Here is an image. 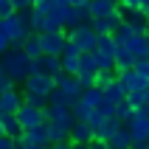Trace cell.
<instances>
[{
	"instance_id": "20",
	"label": "cell",
	"mask_w": 149,
	"mask_h": 149,
	"mask_svg": "<svg viewBox=\"0 0 149 149\" xmlns=\"http://www.w3.org/2000/svg\"><path fill=\"white\" fill-rule=\"evenodd\" d=\"M96 73H99V62H96V54H82V62H79V79H84V76L96 79Z\"/></svg>"
},
{
	"instance_id": "48",
	"label": "cell",
	"mask_w": 149,
	"mask_h": 149,
	"mask_svg": "<svg viewBox=\"0 0 149 149\" xmlns=\"http://www.w3.org/2000/svg\"><path fill=\"white\" fill-rule=\"evenodd\" d=\"M138 149H149V146H138Z\"/></svg>"
},
{
	"instance_id": "25",
	"label": "cell",
	"mask_w": 149,
	"mask_h": 149,
	"mask_svg": "<svg viewBox=\"0 0 149 149\" xmlns=\"http://www.w3.org/2000/svg\"><path fill=\"white\" fill-rule=\"evenodd\" d=\"M70 113H73V118H76V121H84V124H87V118L93 116V107H90V104H87L84 99H79L73 107H70Z\"/></svg>"
},
{
	"instance_id": "37",
	"label": "cell",
	"mask_w": 149,
	"mask_h": 149,
	"mask_svg": "<svg viewBox=\"0 0 149 149\" xmlns=\"http://www.w3.org/2000/svg\"><path fill=\"white\" fill-rule=\"evenodd\" d=\"M0 149H17V141L8 138V135H3V138H0Z\"/></svg>"
},
{
	"instance_id": "32",
	"label": "cell",
	"mask_w": 149,
	"mask_h": 149,
	"mask_svg": "<svg viewBox=\"0 0 149 149\" xmlns=\"http://www.w3.org/2000/svg\"><path fill=\"white\" fill-rule=\"evenodd\" d=\"M14 6H11V0H0V20H8V17H14Z\"/></svg>"
},
{
	"instance_id": "50",
	"label": "cell",
	"mask_w": 149,
	"mask_h": 149,
	"mask_svg": "<svg viewBox=\"0 0 149 149\" xmlns=\"http://www.w3.org/2000/svg\"><path fill=\"white\" fill-rule=\"evenodd\" d=\"M146 59H149V54H146Z\"/></svg>"
},
{
	"instance_id": "1",
	"label": "cell",
	"mask_w": 149,
	"mask_h": 149,
	"mask_svg": "<svg viewBox=\"0 0 149 149\" xmlns=\"http://www.w3.org/2000/svg\"><path fill=\"white\" fill-rule=\"evenodd\" d=\"M0 62H3V68H6V73L14 79V84H25V79L34 73V59L25 56L23 48L6 51V54L0 56Z\"/></svg>"
},
{
	"instance_id": "15",
	"label": "cell",
	"mask_w": 149,
	"mask_h": 149,
	"mask_svg": "<svg viewBox=\"0 0 149 149\" xmlns=\"http://www.w3.org/2000/svg\"><path fill=\"white\" fill-rule=\"evenodd\" d=\"M118 82L124 84L127 96H130V93H146V87H149V82H146V79H141L135 70H124V73H118Z\"/></svg>"
},
{
	"instance_id": "42",
	"label": "cell",
	"mask_w": 149,
	"mask_h": 149,
	"mask_svg": "<svg viewBox=\"0 0 149 149\" xmlns=\"http://www.w3.org/2000/svg\"><path fill=\"white\" fill-rule=\"evenodd\" d=\"M93 0H70V6H90Z\"/></svg>"
},
{
	"instance_id": "11",
	"label": "cell",
	"mask_w": 149,
	"mask_h": 149,
	"mask_svg": "<svg viewBox=\"0 0 149 149\" xmlns=\"http://www.w3.org/2000/svg\"><path fill=\"white\" fill-rule=\"evenodd\" d=\"M93 141H96V132H93L84 121H76L73 130H70V143H73L76 149H84V146H90Z\"/></svg>"
},
{
	"instance_id": "44",
	"label": "cell",
	"mask_w": 149,
	"mask_h": 149,
	"mask_svg": "<svg viewBox=\"0 0 149 149\" xmlns=\"http://www.w3.org/2000/svg\"><path fill=\"white\" fill-rule=\"evenodd\" d=\"M138 113H143V116H149V104H143V107L138 110Z\"/></svg>"
},
{
	"instance_id": "30",
	"label": "cell",
	"mask_w": 149,
	"mask_h": 149,
	"mask_svg": "<svg viewBox=\"0 0 149 149\" xmlns=\"http://www.w3.org/2000/svg\"><path fill=\"white\" fill-rule=\"evenodd\" d=\"M56 8V0H34V11H42V14H48Z\"/></svg>"
},
{
	"instance_id": "26",
	"label": "cell",
	"mask_w": 149,
	"mask_h": 149,
	"mask_svg": "<svg viewBox=\"0 0 149 149\" xmlns=\"http://www.w3.org/2000/svg\"><path fill=\"white\" fill-rule=\"evenodd\" d=\"M84 101H87V104H90L93 110H99L101 104H104V90H99V87H87V90H84V96H82Z\"/></svg>"
},
{
	"instance_id": "16",
	"label": "cell",
	"mask_w": 149,
	"mask_h": 149,
	"mask_svg": "<svg viewBox=\"0 0 149 149\" xmlns=\"http://www.w3.org/2000/svg\"><path fill=\"white\" fill-rule=\"evenodd\" d=\"M116 11H118V3H116V0H93V3H90V14H93V20L110 17V14H116Z\"/></svg>"
},
{
	"instance_id": "2",
	"label": "cell",
	"mask_w": 149,
	"mask_h": 149,
	"mask_svg": "<svg viewBox=\"0 0 149 149\" xmlns=\"http://www.w3.org/2000/svg\"><path fill=\"white\" fill-rule=\"evenodd\" d=\"M68 42H73L82 54H93L99 48V34L93 31V25L87 23V25H79L73 31H68Z\"/></svg>"
},
{
	"instance_id": "34",
	"label": "cell",
	"mask_w": 149,
	"mask_h": 149,
	"mask_svg": "<svg viewBox=\"0 0 149 149\" xmlns=\"http://www.w3.org/2000/svg\"><path fill=\"white\" fill-rule=\"evenodd\" d=\"M101 124H104V116H101L99 110H93V116L87 118V127H90L93 132H96V130H101Z\"/></svg>"
},
{
	"instance_id": "43",
	"label": "cell",
	"mask_w": 149,
	"mask_h": 149,
	"mask_svg": "<svg viewBox=\"0 0 149 149\" xmlns=\"http://www.w3.org/2000/svg\"><path fill=\"white\" fill-rule=\"evenodd\" d=\"M141 11H143V14L149 17V0H143V6H141Z\"/></svg>"
},
{
	"instance_id": "6",
	"label": "cell",
	"mask_w": 149,
	"mask_h": 149,
	"mask_svg": "<svg viewBox=\"0 0 149 149\" xmlns=\"http://www.w3.org/2000/svg\"><path fill=\"white\" fill-rule=\"evenodd\" d=\"M23 90H28V93H42V96H51V93L56 90V79H54V76H45V73H31L28 79H25Z\"/></svg>"
},
{
	"instance_id": "7",
	"label": "cell",
	"mask_w": 149,
	"mask_h": 149,
	"mask_svg": "<svg viewBox=\"0 0 149 149\" xmlns=\"http://www.w3.org/2000/svg\"><path fill=\"white\" fill-rule=\"evenodd\" d=\"M17 121L23 127V132L25 130H34V127H42L45 124V110H37V107H31V104L23 101V107L17 110Z\"/></svg>"
},
{
	"instance_id": "47",
	"label": "cell",
	"mask_w": 149,
	"mask_h": 149,
	"mask_svg": "<svg viewBox=\"0 0 149 149\" xmlns=\"http://www.w3.org/2000/svg\"><path fill=\"white\" fill-rule=\"evenodd\" d=\"M3 135H6V132H3V124H0V138H3Z\"/></svg>"
},
{
	"instance_id": "9",
	"label": "cell",
	"mask_w": 149,
	"mask_h": 149,
	"mask_svg": "<svg viewBox=\"0 0 149 149\" xmlns=\"http://www.w3.org/2000/svg\"><path fill=\"white\" fill-rule=\"evenodd\" d=\"M121 14H124V23L132 28L135 34H149V17L143 14L141 8H121Z\"/></svg>"
},
{
	"instance_id": "40",
	"label": "cell",
	"mask_w": 149,
	"mask_h": 149,
	"mask_svg": "<svg viewBox=\"0 0 149 149\" xmlns=\"http://www.w3.org/2000/svg\"><path fill=\"white\" fill-rule=\"evenodd\" d=\"M84 149H113V146H110L107 141H93L90 146H84Z\"/></svg>"
},
{
	"instance_id": "14",
	"label": "cell",
	"mask_w": 149,
	"mask_h": 149,
	"mask_svg": "<svg viewBox=\"0 0 149 149\" xmlns=\"http://www.w3.org/2000/svg\"><path fill=\"white\" fill-rule=\"evenodd\" d=\"M34 73H45V76L65 73V70H62V59L59 56H45V54H42L40 59H34Z\"/></svg>"
},
{
	"instance_id": "8",
	"label": "cell",
	"mask_w": 149,
	"mask_h": 149,
	"mask_svg": "<svg viewBox=\"0 0 149 149\" xmlns=\"http://www.w3.org/2000/svg\"><path fill=\"white\" fill-rule=\"evenodd\" d=\"M40 40H42V54H45V56H62V54H65V45H68V34L65 31L40 34Z\"/></svg>"
},
{
	"instance_id": "51",
	"label": "cell",
	"mask_w": 149,
	"mask_h": 149,
	"mask_svg": "<svg viewBox=\"0 0 149 149\" xmlns=\"http://www.w3.org/2000/svg\"><path fill=\"white\" fill-rule=\"evenodd\" d=\"M146 146H149V143H146Z\"/></svg>"
},
{
	"instance_id": "29",
	"label": "cell",
	"mask_w": 149,
	"mask_h": 149,
	"mask_svg": "<svg viewBox=\"0 0 149 149\" xmlns=\"http://www.w3.org/2000/svg\"><path fill=\"white\" fill-rule=\"evenodd\" d=\"M48 104H51V107H70V101H68V96L62 90H54V93H51V96H48Z\"/></svg>"
},
{
	"instance_id": "33",
	"label": "cell",
	"mask_w": 149,
	"mask_h": 149,
	"mask_svg": "<svg viewBox=\"0 0 149 149\" xmlns=\"http://www.w3.org/2000/svg\"><path fill=\"white\" fill-rule=\"evenodd\" d=\"M17 17H20V23L31 31V25H34V8H25V11H17Z\"/></svg>"
},
{
	"instance_id": "3",
	"label": "cell",
	"mask_w": 149,
	"mask_h": 149,
	"mask_svg": "<svg viewBox=\"0 0 149 149\" xmlns=\"http://www.w3.org/2000/svg\"><path fill=\"white\" fill-rule=\"evenodd\" d=\"M116 51H118V42L116 37H99V48L93 51L96 54V62H99V70H116Z\"/></svg>"
},
{
	"instance_id": "49",
	"label": "cell",
	"mask_w": 149,
	"mask_h": 149,
	"mask_svg": "<svg viewBox=\"0 0 149 149\" xmlns=\"http://www.w3.org/2000/svg\"><path fill=\"white\" fill-rule=\"evenodd\" d=\"M116 3H118V6H121V0H116Z\"/></svg>"
},
{
	"instance_id": "4",
	"label": "cell",
	"mask_w": 149,
	"mask_h": 149,
	"mask_svg": "<svg viewBox=\"0 0 149 149\" xmlns=\"http://www.w3.org/2000/svg\"><path fill=\"white\" fill-rule=\"evenodd\" d=\"M0 31L8 37V42H11V48H23L25 45V40L31 37L34 31H28L23 23H20V17H8V20H0Z\"/></svg>"
},
{
	"instance_id": "38",
	"label": "cell",
	"mask_w": 149,
	"mask_h": 149,
	"mask_svg": "<svg viewBox=\"0 0 149 149\" xmlns=\"http://www.w3.org/2000/svg\"><path fill=\"white\" fill-rule=\"evenodd\" d=\"M6 51H11V42H8V37H6V34L0 31V56H3Z\"/></svg>"
},
{
	"instance_id": "18",
	"label": "cell",
	"mask_w": 149,
	"mask_h": 149,
	"mask_svg": "<svg viewBox=\"0 0 149 149\" xmlns=\"http://www.w3.org/2000/svg\"><path fill=\"white\" fill-rule=\"evenodd\" d=\"M110 146L113 149H135V143H132V132L127 130V127H118V132L110 138Z\"/></svg>"
},
{
	"instance_id": "17",
	"label": "cell",
	"mask_w": 149,
	"mask_h": 149,
	"mask_svg": "<svg viewBox=\"0 0 149 149\" xmlns=\"http://www.w3.org/2000/svg\"><path fill=\"white\" fill-rule=\"evenodd\" d=\"M48 124V138H51V146L54 143H62V141H70V130L73 127H65L59 121H45Z\"/></svg>"
},
{
	"instance_id": "27",
	"label": "cell",
	"mask_w": 149,
	"mask_h": 149,
	"mask_svg": "<svg viewBox=\"0 0 149 149\" xmlns=\"http://www.w3.org/2000/svg\"><path fill=\"white\" fill-rule=\"evenodd\" d=\"M23 101H25V104H31V107H37V110H45V107H48V96H42V93L23 90Z\"/></svg>"
},
{
	"instance_id": "12",
	"label": "cell",
	"mask_w": 149,
	"mask_h": 149,
	"mask_svg": "<svg viewBox=\"0 0 149 149\" xmlns=\"http://www.w3.org/2000/svg\"><path fill=\"white\" fill-rule=\"evenodd\" d=\"M23 107V90H8L0 96V118L3 116H17V110Z\"/></svg>"
},
{
	"instance_id": "5",
	"label": "cell",
	"mask_w": 149,
	"mask_h": 149,
	"mask_svg": "<svg viewBox=\"0 0 149 149\" xmlns=\"http://www.w3.org/2000/svg\"><path fill=\"white\" fill-rule=\"evenodd\" d=\"M56 79V90H62L68 96V101H70V107H73L76 101L84 96V87H82V82H79V76H68V73H59V76H54Z\"/></svg>"
},
{
	"instance_id": "23",
	"label": "cell",
	"mask_w": 149,
	"mask_h": 149,
	"mask_svg": "<svg viewBox=\"0 0 149 149\" xmlns=\"http://www.w3.org/2000/svg\"><path fill=\"white\" fill-rule=\"evenodd\" d=\"M23 51H25V56H28V59H40L42 56V40H40V34H31V37L25 40Z\"/></svg>"
},
{
	"instance_id": "19",
	"label": "cell",
	"mask_w": 149,
	"mask_h": 149,
	"mask_svg": "<svg viewBox=\"0 0 149 149\" xmlns=\"http://www.w3.org/2000/svg\"><path fill=\"white\" fill-rule=\"evenodd\" d=\"M118 127H121L118 116H110V118H104L101 130H96V141H110V138H113V135L118 132Z\"/></svg>"
},
{
	"instance_id": "39",
	"label": "cell",
	"mask_w": 149,
	"mask_h": 149,
	"mask_svg": "<svg viewBox=\"0 0 149 149\" xmlns=\"http://www.w3.org/2000/svg\"><path fill=\"white\" fill-rule=\"evenodd\" d=\"M143 0H121V8H141Z\"/></svg>"
},
{
	"instance_id": "10",
	"label": "cell",
	"mask_w": 149,
	"mask_h": 149,
	"mask_svg": "<svg viewBox=\"0 0 149 149\" xmlns=\"http://www.w3.org/2000/svg\"><path fill=\"white\" fill-rule=\"evenodd\" d=\"M130 132H132L135 149H138V146H146V143H149V116L138 113V116H135V121H132V127H130Z\"/></svg>"
},
{
	"instance_id": "22",
	"label": "cell",
	"mask_w": 149,
	"mask_h": 149,
	"mask_svg": "<svg viewBox=\"0 0 149 149\" xmlns=\"http://www.w3.org/2000/svg\"><path fill=\"white\" fill-rule=\"evenodd\" d=\"M0 124H3V132H6L8 138H14V141L23 138V127H20L17 116H3V118H0Z\"/></svg>"
},
{
	"instance_id": "24",
	"label": "cell",
	"mask_w": 149,
	"mask_h": 149,
	"mask_svg": "<svg viewBox=\"0 0 149 149\" xmlns=\"http://www.w3.org/2000/svg\"><path fill=\"white\" fill-rule=\"evenodd\" d=\"M116 116H118V121H121V127H127V130H130V127H132V121H135V116H138V110L130 107V104L124 101V104H118Z\"/></svg>"
},
{
	"instance_id": "21",
	"label": "cell",
	"mask_w": 149,
	"mask_h": 149,
	"mask_svg": "<svg viewBox=\"0 0 149 149\" xmlns=\"http://www.w3.org/2000/svg\"><path fill=\"white\" fill-rule=\"evenodd\" d=\"M104 99H107L110 104H116V107H118V104H124V101H127V90H124V84L116 79V82H113L107 90H104Z\"/></svg>"
},
{
	"instance_id": "35",
	"label": "cell",
	"mask_w": 149,
	"mask_h": 149,
	"mask_svg": "<svg viewBox=\"0 0 149 149\" xmlns=\"http://www.w3.org/2000/svg\"><path fill=\"white\" fill-rule=\"evenodd\" d=\"M14 87H17V84H14V79H11L8 73L0 76V96H3V93H8V90H14Z\"/></svg>"
},
{
	"instance_id": "46",
	"label": "cell",
	"mask_w": 149,
	"mask_h": 149,
	"mask_svg": "<svg viewBox=\"0 0 149 149\" xmlns=\"http://www.w3.org/2000/svg\"><path fill=\"white\" fill-rule=\"evenodd\" d=\"M3 73H6V68H3V62H0V76H3Z\"/></svg>"
},
{
	"instance_id": "41",
	"label": "cell",
	"mask_w": 149,
	"mask_h": 149,
	"mask_svg": "<svg viewBox=\"0 0 149 149\" xmlns=\"http://www.w3.org/2000/svg\"><path fill=\"white\" fill-rule=\"evenodd\" d=\"M48 149H76L70 141H62V143H54V146H48Z\"/></svg>"
},
{
	"instance_id": "36",
	"label": "cell",
	"mask_w": 149,
	"mask_h": 149,
	"mask_svg": "<svg viewBox=\"0 0 149 149\" xmlns=\"http://www.w3.org/2000/svg\"><path fill=\"white\" fill-rule=\"evenodd\" d=\"M14 11H25V8H34V0H11Z\"/></svg>"
},
{
	"instance_id": "13",
	"label": "cell",
	"mask_w": 149,
	"mask_h": 149,
	"mask_svg": "<svg viewBox=\"0 0 149 149\" xmlns=\"http://www.w3.org/2000/svg\"><path fill=\"white\" fill-rule=\"evenodd\" d=\"M17 143H25V146H51V138H48V124L42 127H34V130H25L23 138Z\"/></svg>"
},
{
	"instance_id": "31",
	"label": "cell",
	"mask_w": 149,
	"mask_h": 149,
	"mask_svg": "<svg viewBox=\"0 0 149 149\" xmlns=\"http://www.w3.org/2000/svg\"><path fill=\"white\" fill-rule=\"evenodd\" d=\"M132 70H135L138 76H141V79H146V82H149V59H138Z\"/></svg>"
},
{
	"instance_id": "45",
	"label": "cell",
	"mask_w": 149,
	"mask_h": 149,
	"mask_svg": "<svg viewBox=\"0 0 149 149\" xmlns=\"http://www.w3.org/2000/svg\"><path fill=\"white\" fill-rule=\"evenodd\" d=\"M143 99H146V104H149V87H146V93H143Z\"/></svg>"
},
{
	"instance_id": "28",
	"label": "cell",
	"mask_w": 149,
	"mask_h": 149,
	"mask_svg": "<svg viewBox=\"0 0 149 149\" xmlns=\"http://www.w3.org/2000/svg\"><path fill=\"white\" fill-rule=\"evenodd\" d=\"M116 79H118L116 70H99V73H96V87H99V90H107Z\"/></svg>"
}]
</instances>
